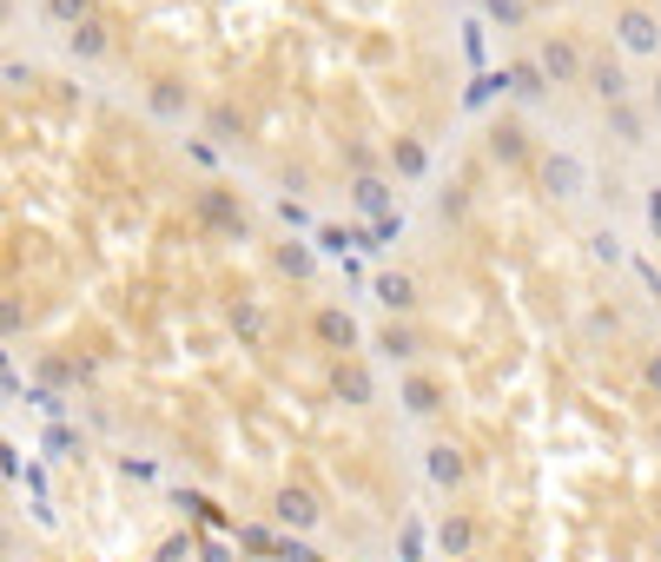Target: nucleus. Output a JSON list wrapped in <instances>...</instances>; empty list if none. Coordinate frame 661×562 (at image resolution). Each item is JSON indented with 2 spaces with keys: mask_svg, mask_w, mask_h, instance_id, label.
<instances>
[{
  "mask_svg": "<svg viewBox=\"0 0 661 562\" xmlns=\"http://www.w3.org/2000/svg\"><path fill=\"white\" fill-rule=\"evenodd\" d=\"M609 40H616V53H629V60H661V7L655 0H616Z\"/></svg>",
  "mask_w": 661,
  "mask_h": 562,
  "instance_id": "f257e3e1",
  "label": "nucleus"
},
{
  "mask_svg": "<svg viewBox=\"0 0 661 562\" xmlns=\"http://www.w3.org/2000/svg\"><path fill=\"white\" fill-rule=\"evenodd\" d=\"M536 179H543V199H556V205H576V199L589 192V166H583V152H569V146H550V152L536 159Z\"/></svg>",
  "mask_w": 661,
  "mask_h": 562,
  "instance_id": "f03ea898",
  "label": "nucleus"
},
{
  "mask_svg": "<svg viewBox=\"0 0 661 562\" xmlns=\"http://www.w3.org/2000/svg\"><path fill=\"white\" fill-rule=\"evenodd\" d=\"M583 93L596 99V106H622V99H636V79H629V66L603 46V53H589V73H583Z\"/></svg>",
  "mask_w": 661,
  "mask_h": 562,
  "instance_id": "7ed1b4c3",
  "label": "nucleus"
},
{
  "mask_svg": "<svg viewBox=\"0 0 661 562\" xmlns=\"http://www.w3.org/2000/svg\"><path fill=\"white\" fill-rule=\"evenodd\" d=\"M536 60H543V73H550V86H583V73H589V53H583L569 33H543V40H536Z\"/></svg>",
  "mask_w": 661,
  "mask_h": 562,
  "instance_id": "20e7f679",
  "label": "nucleus"
},
{
  "mask_svg": "<svg viewBox=\"0 0 661 562\" xmlns=\"http://www.w3.org/2000/svg\"><path fill=\"white\" fill-rule=\"evenodd\" d=\"M146 113H152L159 126H185V113H192V86H185L179 73H152V79H146Z\"/></svg>",
  "mask_w": 661,
  "mask_h": 562,
  "instance_id": "39448f33",
  "label": "nucleus"
},
{
  "mask_svg": "<svg viewBox=\"0 0 661 562\" xmlns=\"http://www.w3.org/2000/svg\"><path fill=\"white\" fill-rule=\"evenodd\" d=\"M311 338L324 344V351H338V358H351L358 344H364V325L344 311V305H318L311 311Z\"/></svg>",
  "mask_w": 661,
  "mask_h": 562,
  "instance_id": "423d86ee",
  "label": "nucleus"
},
{
  "mask_svg": "<svg viewBox=\"0 0 661 562\" xmlns=\"http://www.w3.org/2000/svg\"><path fill=\"white\" fill-rule=\"evenodd\" d=\"M331 397H338L344 411H371V404H377L371 364H364V358H338V364H331Z\"/></svg>",
  "mask_w": 661,
  "mask_h": 562,
  "instance_id": "0eeeda50",
  "label": "nucleus"
},
{
  "mask_svg": "<svg viewBox=\"0 0 661 562\" xmlns=\"http://www.w3.org/2000/svg\"><path fill=\"white\" fill-rule=\"evenodd\" d=\"M271 523H285V530L311 537V530L324 523V510H318V497H311V490H298V484H278V490H271Z\"/></svg>",
  "mask_w": 661,
  "mask_h": 562,
  "instance_id": "6e6552de",
  "label": "nucleus"
},
{
  "mask_svg": "<svg viewBox=\"0 0 661 562\" xmlns=\"http://www.w3.org/2000/svg\"><path fill=\"white\" fill-rule=\"evenodd\" d=\"M649 106H636V99H622V106H603V132L622 146V152H642L649 146Z\"/></svg>",
  "mask_w": 661,
  "mask_h": 562,
  "instance_id": "1a4fd4ad",
  "label": "nucleus"
},
{
  "mask_svg": "<svg viewBox=\"0 0 661 562\" xmlns=\"http://www.w3.org/2000/svg\"><path fill=\"white\" fill-rule=\"evenodd\" d=\"M199 219H205L212 232H225V238H245V232H252L245 205H238V199H232L225 185H205V192H199Z\"/></svg>",
  "mask_w": 661,
  "mask_h": 562,
  "instance_id": "9d476101",
  "label": "nucleus"
},
{
  "mask_svg": "<svg viewBox=\"0 0 661 562\" xmlns=\"http://www.w3.org/2000/svg\"><path fill=\"white\" fill-rule=\"evenodd\" d=\"M397 404L417 417V424H430V417H444V404H450V391L430 378V371H411L404 384H397Z\"/></svg>",
  "mask_w": 661,
  "mask_h": 562,
  "instance_id": "9b49d317",
  "label": "nucleus"
},
{
  "mask_svg": "<svg viewBox=\"0 0 661 562\" xmlns=\"http://www.w3.org/2000/svg\"><path fill=\"white\" fill-rule=\"evenodd\" d=\"M424 477H430V490L457 497V490L470 484V457H463L457 444H430V450H424Z\"/></svg>",
  "mask_w": 661,
  "mask_h": 562,
  "instance_id": "f8f14e48",
  "label": "nucleus"
},
{
  "mask_svg": "<svg viewBox=\"0 0 661 562\" xmlns=\"http://www.w3.org/2000/svg\"><path fill=\"white\" fill-rule=\"evenodd\" d=\"M384 159H391V172H397L404 185H424V179H430V146H424L417 132H397V139L384 146Z\"/></svg>",
  "mask_w": 661,
  "mask_h": 562,
  "instance_id": "ddd939ff",
  "label": "nucleus"
},
{
  "mask_svg": "<svg viewBox=\"0 0 661 562\" xmlns=\"http://www.w3.org/2000/svg\"><path fill=\"white\" fill-rule=\"evenodd\" d=\"M371 298H377L391 318H411V311L424 305V291H417V278H411V272H377V278H371Z\"/></svg>",
  "mask_w": 661,
  "mask_h": 562,
  "instance_id": "4468645a",
  "label": "nucleus"
},
{
  "mask_svg": "<svg viewBox=\"0 0 661 562\" xmlns=\"http://www.w3.org/2000/svg\"><path fill=\"white\" fill-rule=\"evenodd\" d=\"M483 152H490L497 166H523V159H530V132H523V119H490Z\"/></svg>",
  "mask_w": 661,
  "mask_h": 562,
  "instance_id": "2eb2a0df",
  "label": "nucleus"
},
{
  "mask_svg": "<svg viewBox=\"0 0 661 562\" xmlns=\"http://www.w3.org/2000/svg\"><path fill=\"white\" fill-rule=\"evenodd\" d=\"M225 325H232V338H238L245 351H258V344L271 338V318H265L258 298H232V305H225Z\"/></svg>",
  "mask_w": 661,
  "mask_h": 562,
  "instance_id": "dca6fc26",
  "label": "nucleus"
},
{
  "mask_svg": "<svg viewBox=\"0 0 661 562\" xmlns=\"http://www.w3.org/2000/svg\"><path fill=\"white\" fill-rule=\"evenodd\" d=\"M510 93H516L523 106H543V99H550V73H543L536 53H516V60H510Z\"/></svg>",
  "mask_w": 661,
  "mask_h": 562,
  "instance_id": "f3484780",
  "label": "nucleus"
},
{
  "mask_svg": "<svg viewBox=\"0 0 661 562\" xmlns=\"http://www.w3.org/2000/svg\"><path fill=\"white\" fill-rule=\"evenodd\" d=\"M371 351H384L391 364H417V351H424V338H417V331H411L404 318H391V325H384V331L371 338Z\"/></svg>",
  "mask_w": 661,
  "mask_h": 562,
  "instance_id": "a211bd4d",
  "label": "nucleus"
},
{
  "mask_svg": "<svg viewBox=\"0 0 661 562\" xmlns=\"http://www.w3.org/2000/svg\"><path fill=\"white\" fill-rule=\"evenodd\" d=\"M66 53H73V60H106V53H113L106 20H99V13H93V20H79V26L66 33Z\"/></svg>",
  "mask_w": 661,
  "mask_h": 562,
  "instance_id": "6ab92c4d",
  "label": "nucleus"
},
{
  "mask_svg": "<svg viewBox=\"0 0 661 562\" xmlns=\"http://www.w3.org/2000/svg\"><path fill=\"white\" fill-rule=\"evenodd\" d=\"M205 139H212V146H238V139H245V113H238L232 99H212V106H205Z\"/></svg>",
  "mask_w": 661,
  "mask_h": 562,
  "instance_id": "aec40b11",
  "label": "nucleus"
},
{
  "mask_svg": "<svg viewBox=\"0 0 661 562\" xmlns=\"http://www.w3.org/2000/svg\"><path fill=\"white\" fill-rule=\"evenodd\" d=\"M351 205L377 225V219H391V185H384L377 172H358V179H351Z\"/></svg>",
  "mask_w": 661,
  "mask_h": 562,
  "instance_id": "412c9836",
  "label": "nucleus"
},
{
  "mask_svg": "<svg viewBox=\"0 0 661 562\" xmlns=\"http://www.w3.org/2000/svg\"><path fill=\"white\" fill-rule=\"evenodd\" d=\"M271 265H278V272H285L291 285H305V278L318 272V245H305V238H285V245L271 252Z\"/></svg>",
  "mask_w": 661,
  "mask_h": 562,
  "instance_id": "4be33fe9",
  "label": "nucleus"
},
{
  "mask_svg": "<svg viewBox=\"0 0 661 562\" xmlns=\"http://www.w3.org/2000/svg\"><path fill=\"white\" fill-rule=\"evenodd\" d=\"M437 550H444V556H470V550H477V523H470L463 510H450V517L437 523Z\"/></svg>",
  "mask_w": 661,
  "mask_h": 562,
  "instance_id": "5701e85b",
  "label": "nucleus"
},
{
  "mask_svg": "<svg viewBox=\"0 0 661 562\" xmlns=\"http://www.w3.org/2000/svg\"><path fill=\"white\" fill-rule=\"evenodd\" d=\"M477 13H483V20H497L503 33H523V26L536 20V7H530V0H477Z\"/></svg>",
  "mask_w": 661,
  "mask_h": 562,
  "instance_id": "b1692460",
  "label": "nucleus"
},
{
  "mask_svg": "<svg viewBox=\"0 0 661 562\" xmlns=\"http://www.w3.org/2000/svg\"><path fill=\"white\" fill-rule=\"evenodd\" d=\"M437 219H444V225H463V219H470V185L437 192Z\"/></svg>",
  "mask_w": 661,
  "mask_h": 562,
  "instance_id": "393cba45",
  "label": "nucleus"
},
{
  "mask_svg": "<svg viewBox=\"0 0 661 562\" xmlns=\"http://www.w3.org/2000/svg\"><path fill=\"white\" fill-rule=\"evenodd\" d=\"M589 258H596V265H622V238H616V225H596V232H589Z\"/></svg>",
  "mask_w": 661,
  "mask_h": 562,
  "instance_id": "a878e982",
  "label": "nucleus"
},
{
  "mask_svg": "<svg viewBox=\"0 0 661 562\" xmlns=\"http://www.w3.org/2000/svg\"><path fill=\"white\" fill-rule=\"evenodd\" d=\"M46 20H53V26H66V33H73V26H79V20H93V0H46Z\"/></svg>",
  "mask_w": 661,
  "mask_h": 562,
  "instance_id": "bb28decb",
  "label": "nucleus"
},
{
  "mask_svg": "<svg viewBox=\"0 0 661 562\" xmlns=\"http://www.w3.org/2000/svg\"><path fill=\"white\" fill-rule=\"evenodd\" d=\"M0 79L20 93V86H33V66H26V60H7V66H0Z\"/></svg>",
  "mask_w": 661,
  "mask_h": 562,
  "instance_id": "cd10ccee",
  "label": "nucleus"
},
{
  "mask_svg": "<svg viewBox=\"0 0 661 562\" xmlns=\"http://www.w3.org/2000/svg\"><path fill=\"white\" fill-rule=\"evenodd\" d=\"M344 166H351V172H377V159H371V146H344Z\"/></svg>",
  "mask_w": 661,
  "mask_h": 562,
  "instance_id": "c85d7f7f",
  "label": "nucleus"
},
{
  "mask_svg": "<svg viewBox=\"0 0 661 562\" xmlns=\"http://www.w3.org/2000/svg\"><path fill=\"white\" fill-rule=\"evenodd\" d=\"M192 556V537H172V543H159V562H185Z\"/></svg>",
  "mask_w": 661,
  "mask_h": 562,
  "instance_id": "c756f323",
  "label": "nucleus"
},
{
  "mask_svg": "<svg viewBox=\"0 0 661 562\" xmlns=\"http://www.w3.org/2000/svg\"><path fill=\"white\" fill-rule=\"evenodd\" d=\"M589 338H616V311H589Z\"/></svg>",
  "mask_w": 661,
  "mask_h": 562,
  "instance_id": "7c9ffc66",
  "label": "nucleus"
},
{
  "mask_svg": "<svg viewBox=\"0 0 661 562\" xmlns=\"http://www.w3.org/2000/svg\"><path fill=\"white\" fill-rule=\"evenodd\" d=\"M46 450H79V437H73L66 424H53V431H46Z\"/></svg>",
  "mask_w": 661,
  "mask_h": 562,
  "instance_id": "2f4dec72",
  "label": "nucleus"
},
{
  "mask_svg": "<svg viewBox=\"0 0 661 562\" xmlns=\"http://www.w3.org/2000/svg\"><path fill=\"white\" fill-rule=\"evenodd\" d=\"M642 384L661 397V351H649V358H642Z\"/></svg>",
  "mask_w": 661,
  "mask_h": 562,
  "instance_id": "473e14b6",
  "label": "nucleus"
},
{
  "mask_svg": "<svg viewBox=\"0 0 661 562\" xmlns=\"http://www.w3.org/2000/svg\"><path fill=\"white\" fill-rule=\"evenodd\" d=\"M185 152H192L199 166H218V146H205V139H185Z\"/></svg>",
  "mask_w": 661,
  "mask_h": 562,
  "instance_id": "72a5a7b5",
  "label": "nucleus"
},
{
  "mask_svg": "<svg viewBox=\"0 0 661 562\" xmlns=\"http://www.w3.org/2000/svg\"><path fill=\"white\" fill-rule=\"evenodd\" d=\"M278 219H285V225H305V219H311V212H305V205H298V199H278Z\"/></svg>",
  "mask_w": 661,
  "mask_h": 562,
  "instance_id": "f704fd0d",
  "label": "nucleus"
},
{
  "mask_svg": "<svg viewBox=\"0 0 661 562\" xmlns=\"http://www.w3.org/2000/svg\"><path fill=\"white\" fill-rule=\"evenodd\" d=\"M417 556H424V530L411 523V530H404V562H417Z\"/></svg>",
  "mask_w": 661,
  "mask_h": 562,
  "instance_id": "c9c22d12",
  "label": "nucleus"
},
{
  "mask_svg": "<svg viewBox=\"0 0 661 562\" xmlns=\"http://www.w3.org/2000/svg\"><path fill=\"white\" fill-rule=\"evenodd\" d=\"M278 562H318L305 543H278Z\"/></svg>",
  "mask_w": 661,
  "mask_h": 562,
  "instance_id": "e433bc0d",
  "label": "nucleus"
},
{
  "mask_svg": "<svg viewBox=\"0 0 661 562\" xmlns=\"http://www.w3.org/2000/svg\"><path fill=\"white\" fill-rule=\"evenodd\" d=\"M649 225H655V238H661V185L649 192Z\"/></svg>",
  "mask_w": 661,
  "mask_h": 562,
  "instance_id": "4c0bfd02",
  "label": "nucleus"
},
{
  "mask_svg": "<svg viewBox=\"0 0 661 562\" xmlns=\"http://www.w3.org/2000/svg\"><path fill=\"white\" fill-rule=\"evenodd\" d=\"M649 113H655V119H661V73H655V79H649Z\"/></svg>",
  "mask_w": 661,
  "mask_h": 562,
  "instance_id": "58836bf2",
  "label": "nucleus"
},
{
  "mask_svg": "<svg viewBox=\"0 0 661 562\" xmlns=\"http://www.w3.org/2000/svg\"><path fill=\"white\" fill-rule=\"evenodd\" d=\"M199 556H205V562H232V556H225V550H218V543H205V550H199Z\"/></svg>",
  "mask_w": 661,
  "mask_h": 562,
  "instance_id": "ea45409f",
  "label": "nucleus"
},
{
  "mask_svg": "<svg viewBox=\"0 0 661 562\" xmlns=\"http://www.w3.org/2000/svg\"><path fill=\"white\" fill-rule=\"evenodd\" d=\"M655 562H661V537H655Z\"/></svg>",
  "mask_w": 661,
  "mask_h": 562,
  "instance_id": "a19ab883",
  "label": "nucleus"
},
{
  "mask_svg": "<svg viewBox=\"0 0 661 562\" xmlns=\"http://www.w3.org/2000/svg\"><path fill=\"white\" fill-rule=\"evenodd\" d=\"M655 444H661V431H655Z\"/></svg>",
  "mask_w": 661,
  "mask_h": 562,
  "instance_id": "79ce46f5",
  "label": "nucleus"
},
{
  "mask_svg": "<svg viewBox=\"0 0 661 562\" xmlns=\"http://www.w3.org/2000/svg\"><path fill=\"white\" fill-rule=\"evenodd\" d=\"M655 7H661V0H655Z\"/></svg>",
  "mask_w": 661,
  "mask_h": 562,
  "instance_id": "37998d69",
  "label": "nucleus"
}]
</instances>
